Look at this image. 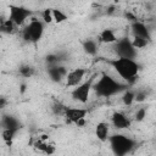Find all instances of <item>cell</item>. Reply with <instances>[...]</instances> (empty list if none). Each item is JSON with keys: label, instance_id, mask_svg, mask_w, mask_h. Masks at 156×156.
<instances>
[{"label": "cell", "instance_id": "8992f818", "mask_svg": "<svg viewBox=\"0 0 156 156\" xmlns=\"http://www.w3.org/2000/svg\"><path fill=\"white\" fill-rule=\"evenodd\" d=\"M9 10H10L9 20H11L16 26H22L26 22V20L32 16V11L27 7H23V6L10 5Z\"/></svg>", "mask_w": 156, "mask_h": 156}, {"label": "cell", "instance_id": "9a60e30c", "mask_svg": "<svg viewBox=\"0 0 156 156\" xmlns=\"http://www.w3.org/2000/svg\"><path fill=\"white\" fill-rule=\"evenodd\" d=\"M1 126H2V129H17V130H20V128H21L18 119L13 116H2Z\"/></svg>", "mask_w": 156, "mask_h": 156}, {"label": "cell", "instance_id": "9c48e42d", "mask_svg": "<svg viewBox=\"0 0 156 156\" xmlns=\"http://www.w3.org/2000/svg\"><path fill=\"white\" fill-rule=\"evenodd\" d=\"M87 74V69L85 68H74L72 71H69L66 76V87H77L82 83L84 76Z\"/></svg>", "mask_w": 156, "mask_h": 156}, {"label": "cell", "instance_id": "ac0fdd59", "mask_svg": "<svg viewBox=\"0 0 156 156\" xmlns=\"http://www.w3.org/2000/svg\"><path fill=\"white\" fill-rule=\"evenodd\" d=\"M17 129H2L1 132V136H2V140L7 144V145H11L12 144V140L15 138V135L17 134Z\"/></svg>", "mask_w": 156, "mask_h": 156}, {"label": "cell", "instance_id": "277c9868", "mask_svg": "<svg viewBox=\"0 0 156 156\" xmlns=\"http://www.w3.org/2000/svg\"><path fill=\"white\" fill-rule=\"evenodd\" d=\"M115 51L118 55V57H124V58H130L134 60L136 57V49L133 46L132 40L128 38H122L118 39L115 43Z\"/></svg>", "mask_w": 156, "mask_h": 156}, {"label": "cell", "instance_id": "8fae6325", "mask_svg": "<svg viewBox=\"0 0 156 156\" xmlns=\"http://www.w3.org/2000/svg\"><path fill=\"white\" fill-rule=\"evenodd\" d=\"M132 32L134 34V37H140V38H144L146 39L147 41L151 40V34L149 32V28L143 23V22H133L132 23Z\"/></svg>", "mask_w": 156, "mask_h": 156}, {"label": "cell", "instance_id": "d6986e66", "mask_svg": "<svg viewBox=\"0 0 156 156\" xmlns=\"http://www.w3.org/2000/svg\"><path fill=\"white\" fill-rule=\"evenodd\" d=\"M122 101L126 106H130L135 101V93L133 90H126L122 95Z\"/></svg>", "mask_w": 156, "mask_h": 156}, {"label": "cell", "instance_id": "7402d4cb", "mask_svg": "<svg viewBox=\"0 0 156 156\" xmlns=\"http://www.w3.org/2000/svg\"><path fill=\"white\" fill-rule=\"evenodd\" d=\"M51 110H52V112H54L55 115L65 116V113H66V110H67V106H65V105H62L61 102L56 101V102H54V104H52V106H51Z\"/></svg>", "mask_w": 156, "mask_h": 156}, {"label": "cell", "instance_id": "7a4b0ae2", "mask_svg": "<svg viewBox=\"0 0 156 156\" xmlns=\"http://www.w3.org/2000/svg\"><path fill=\"white\" fill-rule=\"evenodd\" d=\"M95 93L98 94V96L101 98H110L112 95L118 94L119 91L126 89V85L117 82L116 79H113L111 76H108L107 73H102L101 77L99 78V80L93 85Z\"/></svg>", "mask_w": 156, "mask_h": 156}, {"label": "cell", "instance_id": "30bf717a", "mask_svg": "<svg viewBox=\"0 0 156 156\" xmlns=\"http://www.w3.org/2000/svg\"><path fill=\"white\" fill-rule=\"evenodd\" d=\"M111 121H112V124L116 129H127L132 126V122L130 119L122 112H113L112 116H111Z\"/></svg>", "mask_w": 156, "mask_h": 156}, {"label": "cell", "instance_id": "ffe728a7", "mask_svg": "<svg viewBox=\"0 0 156 156\" xmlns=\"http://www.w3.org/2000/svg\"><path fill=\"white\" fill-rule=\"evenodd\" d=\"M52 17L56 23H62L67 20V15L60 9H52Z\"/></svg>", "mask_w": 156, "mask_h": 156}, {"label": "cell", "instance_id": "e0dca14e", "mask_svg": "<svg viewBox=\"0 0 156 156\" xmlns=\"http://www.w3.org/2000/svg\"><path fill=\"white\" fill-rule=\"evenodd\" d=\"M83 49H84V51H85L88 55L94 56V55H96V52H98V44H96V41L93 40V39H87V40L83 43Z\"/></svg>", "mask_w": 156, "mask_h": 156}, {"label": "cell", "instance_id": "4fadbf2b", "mask_svg": "<svg viewBox=\"0 0 156 156\" xmlns=\"http://www.w3.org/2000/svg\"><path fill=\"white\" fill-rule=\"evenodd\" d=\"M108 132H110V126L106 122H99L96 124V127H95V135L102 143H105V141H107L110 139Z\"/></svg>", "mask_w": 156, "mask_h": 156}, {"label": "cell", "instance_id": "44dd1931", "mask_svg": "<svg viewBox=\"0 0 156 156\" xmlns=\"http://www.w3.org/2000/svg\"><path fill=\"white\" fill-rule=\"evenodd\" d=\"M18 71H20V74L24 78H30L34 74V68L29 65H22Z\"/></svg>", "mask_w": 156, "mask_h": 156}, {"label": "cell", "instance_id": "603a6c76", "mask_svg": "<svg viewBox=\"0 0 156 156\" xmlns=\"http://www.w3.org/2000/svg\"><path fill=\"white\" fill-rule=\"evenodd\" d=\"M147 40L146 39H144V38H140V37H134L133 38V40H132V44H133V46L135 48V49H143V48H145L146 45H147Z\"/></svg>", "mask_w": 156, "mask_h": 156}, {"label": "cell", "instance_id": "3957f363", "mask_svg": "<svg viewBox=\"0 0 156 156\" xmlns=\"http://www.w3.org/2000/svg\"><path fill=\"white\" fill-rule=\"evenodd\" d=\"M115 156H127L134 147V140L123 134H115L108 139Z\"/></svg>", "mask_w": 156, "mask_h": 156}, {"label": "cell", "instance_id": "ba28073f", "mask_svg": "<svg viewBox=\"0 0 156 156\" xmlns=\"http://www.w3.org/2000/svg\"><path fill=\"white\" fill-rule=\"evenodd\" d=\"M26 29L27 32L29 33V38H30V43H34L37 44L41 38H43V34H44V22L37 20V18H33L29 24L26 26Z\"/></svg>", "mask_w": 156, "mask_h": 156}, {"label": "cell", "instance_id": "4316f807", "mask_svg": "<svg viewBox=\"0 0 156 156\" xmlns=\"http://www.w3.org/2000/svg\"><path fill=\"white\" fill-rule=\"evenodd\" d=\"M5 104H6V99H5V98H1V99H0V107L4 108V107H5Z\"/></svg>", "mask_w": 156, "mask_h": 156}, {"label": "cell", "instance_id": "5bb4252c", "mask_svg": "<svg viewBox=\"0 0 156 156\" xmlns=\"http://www.w3.org/2000/svg\"><path fill=\"white\" fill-rule=\"evenodd\" d=\"M117 40L118 39H117L113 29H111V28H106V29H104L99 34V41H101V43H105V44H115Z\"/></svg>", "mask_w": 156, "mask_h": 156}, {"label": "cell", "instance_id": "6da1fadb", "mask_svg": "<svg viewBox=\"0 0 156 156\" xmlns=\"http://www.w3.org/2000/svg\"><path fill=\"white\" fill-rule=\"evenodd\" d=\"M107 62H108V65L112 66V68L118 73V76L122 79H124L129 83H133L136 80L138 73L140 71V66L135 60L117 57L113 60H108Z\"/></svg>", "mask_w": 156, "mask_h": 156}, {"label": "cell", "instance_id": "d4e9b609", "mask_svg": "<svg viewBox=\"0 0 156 156\" xmlns=\"http://www.w3.org/2000/svg\"><path fill=\"white\" fill-rule=\"evenodd\" d=\"M134 117H135V121H136V122H141V121H144V118L146 117V110H145L144 107H140L139 110H136Z\"/></svg>", "mask_w": 156, "mask_h": 156}, {"label": "cell", "instance_id": "5b68a950", "mask_svg": "<svg viewBox=\"0 0 156 156\" xmlns=\"http://www.w3.org/2000/svg\"><path fill=\"white\" fill-rule=\"evenodd\" d=\"M93 82H94V77L89 78L88 80H85V82L80 83L79 85H77L76 88H73V90L71 91V96L73 98V100L85 104L89 99L90 90L93 89Z\"/></svg>", "mask_w": 156, "mask_h": 156}, {"label": "cell", "instance_id": "2e32d148", "mask_svg": "<svg viewBox=\"0 0 156 156\" xmlns=\"http://www.w3.org/2000/svg\"><path fill=\"white\" fill-rule=\"evenodd\" d=\"M16 24L11 21V20H1L0 21V30H1V33H4V34H12L13 32H15V29H16Z\"/></svg>", "mask_w": 156, "mask_h": 156}, {"label": "cell", "instance_id": "484cf974", "mask_svg": "<svg viewBox=\"0 0 156 156\" xmlns=\"http://www.w3.org/2000/svg\"><path fill=\"white\" fill-rule=\"evenodd\" d=\"M146 99V94L144 91H136L135 93V101L136 102H143Z\"/></svg>", "mask_w": 156, "mask_h": 156}, {"label": "cell", "instance_id": "7c38bea8", "mask_svg": "<svg viewBox=\"0 0 156 156\" xmlns=\"http://www.w3.org/2000/svg\"><path fill=\"white\" fill-rule=\"evenodd\" d=\"M68 71L63 66H52L48 68V74L52 82H61L63 78H66Z\"/></svg>", "mask_w": 156, "mask_h": 156}, {"label": "cell", "instance_id": "cb8c5ba5", "mask_svg": "<svg viewBox=\"0 0 156 156\" xmlns=\"http://www.w3.org/2000/svg\"><path fill=\"white\" fill-rule=\"evenodd\" d=\"M41 16H43L44 23H51V22L54 21V17H52V9H45V10H43Z\"/></svg>", "mask_w": 156, "mask_h": 156}, {"label": "cell", "instance_id": "52a82bcc", "mask_svg": "<svg viewBox=\"0 0 156 156\" xmlns=\"http://www.w3.org/2000/svg\"><path fill=\"white\" fill-rule=\"evenodd\" d=\"M88 115V108H82V107H67L65 117L67 122L74 123L78 127L84 126L85 123V117Z\"/></svg>", "mask_w": 156, "mask_h": 156}]
</instances>
